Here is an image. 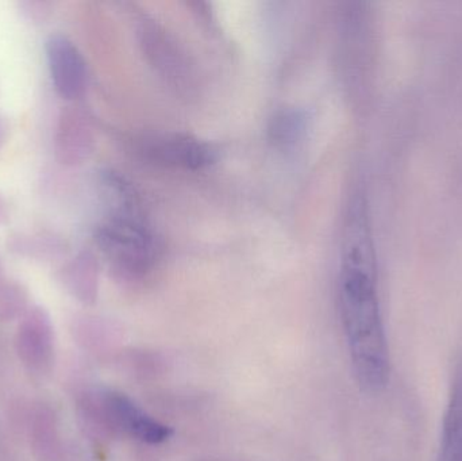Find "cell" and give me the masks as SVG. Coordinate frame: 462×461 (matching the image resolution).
Masks as SVG:
<instances>
[{
    "mask_svg": "<svg viewBox=\"0 0 462 461\" xmlns=\"http://www.w3.org/2000/svg\"><path fill=\"white\" fill-rule=\"evenodd\" d=\"M339 310L358 384L364 392H382L390 382V351L365 205L360 199L350 206L345 227Z\"/></svg>",
    "mask_w": 462,
    "mask_h": 461,
    "instance_id": "cell-1",
    "label": "cell"
},
{
    "mask_svg": "<svg viewBox=\"0 0 462 461\" xmlns=\"http://www.w3.org/2000/svg\"><path fill=\"white\" fill-rule=\"evenodd\" d=\"M103 248L130 272H143L156 254L153 235L133 208L119 211L100 233Z\"/></svg>",
    "mask_w": 462,
    "mask_h": 461,
    "instance_id": "cell-2",
    "label": "cell"
},
{
    "mask_svg": "<svg viewBox=\"0 0 462 461\" xmlns=\"http://www.w3.org/2000/svg\"><path fill=\"white\" fill-rule=\"evenodd\" d=\"M97 410L108 427L143 443H164L172 435L170 428L143 413L129 398L119 392L97 394Z\"/></svg>",
    "mask_w": 462,
    "mask_h": 461,
    "instance_id": "cell-3",
    "label": "cell"
},
{
    "mask_svg": "<svg viewBox=\"0 0 462 461\" xmlns=\"http://www.w3.org/2000/svg\"><path fill=\"white\" fill-rule=\"evenodd\" d=\"M49 67L57 91L62 97L80 94L86 80V69L78 49L61 35H54L48 42Z\"/></svg>",
    "mask_w": 462,
    "mask_h": 461,
    "instance_id": "cell-4",
    "label": "cell"
},
{
    "mask_svg": "<svg viewBox=\"0 0 462 461\" xmlns=\"http://www.w3.org/2000/svg\"><path fill=\"white\" fill-rule=\"evenodd\" d=\"M148 153L156 157L157 161L189 170L208 167L216 160V152L208 143L180 135L157 140L149 145Z\"/></svg>",
    "mask_w": 462,
    "mask_h": 461,
    "instance_id": "cell-5",
    "label": "cell"
},
{
    "mask_svg": "<svg viewBox=\"0 0 462 461\" xmlns=\"http://www.w3.org/2000/svg\"><path fill=\"white\" fill-rule=\"evenodd\" d=\"M437 461H462V356L450 384Z\"/></svg>",
    "mask_w": 462,
    "mask_h": 461,
    "instance_id": "cell-6",
    "label": "cell"
},
{
    "mask_svg": "<svg viewBox=\"0 0 462 461\" xmlns=\"http://www.w3.org/2000/svg\"><path fill=\"white\" fill-rule=\"evenodd\" d=\"M300 129V118H298V116L295 115H291V114H282V116L277 118L273 132L274 134H276V138L285 141L295 137Z\"/></svg>",
    "mask_w": 462,
    "mask_h": 461,
    "instance_id": "cell-7",
    "label": "cell"
}]
</instances>
